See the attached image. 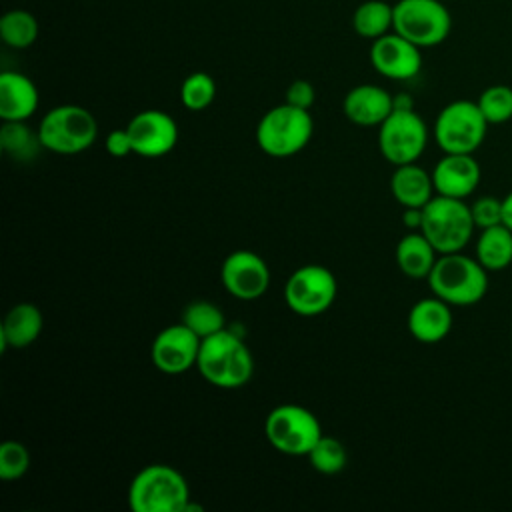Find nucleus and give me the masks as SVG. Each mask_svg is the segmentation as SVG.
<instances>
[{"label":"nucleus","instance_id":"obj_1","mask_svg":"<svg viewBox=\"0 0 512 512\" xmlns=\"http://www.w3.org/2000/svg\"><path fill=\"white\" fill-rule=\"evenodd\" d=\"M196 368L208 384L234 390L242 388L252 378L254 358L244 340L224 328L208 338H202Z\"/></svg>","mask_w":512,"mask_h":512},{"label":"nucleus","instance_id":"obj_2","mask_svg":"<svg viewBox=\"0 0 512 512\" xmlns=\"http://www.w3.org/2000/svg\"><path fill=\"white\" fill-rule=\"evenodd\" d=\"M428 286L434 296L442 298L450 306H474L488 292V270L462 252L440 254L432 272L428 274Z\"/></svg>","mask_w":512,"mask_h":512},{"label":"nucleus","instance_id":"obj_3","mask_svg":"<svg viewBox=\"0 0 512 512\" xmlns=\"http://www.w3.org/2000/svg\"><path fill=\"white\" fill-rule=\"evenodd\" d=\"M188 500L186 478L168 464L142 468L128 486V504L134 512H184Z\"/></svg>","mask_w":512,"mask_h":512},{"label":"nucleus","instance_id":"obj_4","mask_svg":"<svg viewBox=\"0 0 512 512\" xmlns=\"http://www.w3.org/2000/svg\"><path fill=\"white\" fill-rule=\"evenodd\" d=\"M314 120L308 110L288 102L270 108L256 126V142L272 158H288L304 150L312 138Z\"/></svg>","mask_w":512,"mask_h":512},{"label":"nucleus","instance_id":"obj_5","mask_svg":"<svg viewBox=\"0 0 512 512\" xmlns=\"http://www.w3.org/2000/svg\"><path fill=\"white\" fill-rule=\"evenodd\" d=\"M474 230L470 204L460 198L434 194L424 206L420 232L430 240L438 254L462 252L472 240Z\"/></svg>","mask_w":512,"mask_h":512},{"label":"nucleus","instance_id":"obj_6","mask_svg":"<svg viewBox=\"0 0 512 512\" xmlns=\"http://www.w3.org/2000/svg\"><path fill=\"white\" fill-rule=\"evenodd\" d=\"M38 136L42 146L54 154H78L96 142L98 122L84 106L60 104L42 116Z\"/></svg>","mask_w":512,"mask_h":512},{"label":"nucleus","instance_id":"obj_7","mask_svg":"<svg viewBox=\"0 0 512 512\" xmlns=\"http://www.w3.org/2000/svg\"><path fill=\"white\" fill-rule=\"evenodd\" d=\"M488 120L472 100L446 104L434 122V140L444 154H474L488 132Z\"/></svg>","mask_w":512,"mask_h":512},{"label":"nucleus","instance_id":"obj_8","mask_svg":"<svg viewBox=\"0 0 512 512\" xmlns=\"http://www.w3.org/2000/svg\"><path fill=\"white\" fill-rule=\"evenodd\" d=\"M322 434L320 420L300 404H280L264 420L268 444L286 456H308Z\"/></svg>","mask_w":512,"mask_h":512},{"label":"nucleus","instance_id":"obj_9","mask_svg":"<svg viewBox=\"0 0 512 512\" xmlns=\"http://www.w3.org/2000/svg\"><path fill=\"white\" fill-rule=\"evenodd\" d=\"M452 28V16L440 0H398L394 4V32L416 44L432 48L442 44Z\"/></svg>","mask_w":512,"mask_h":512},{"label":"nucleus","instance_id":"obj_10","mask_svg":"<svg viewBox=\"0 0 512 512\" xmlns=\"http://www.w3.org/2000/svg\"><path fill=\"white\" fill-rule=\"evenodd\" d=\"M428 144V126L416 110H392L378 126L380 154L394 166L416 162Z\"/></svg>","mask_w":512,"mask_h":512},{"label":"nucleus","instance_id":"obj_11","mask_svg":"<svg viewBox=\"0 0 512 512\" xmlns=\"http://www.w3.org/2000/svg\"><path fill=\"white\" fill-rule=\"evenodd\" d=\"M336 294V276L320 264L296 268L284 284V302L300 316H318L326 312L334 304Z\"/></svg>","mask_w":512,"mask_h":512},{"label":"nucleus","instance_id":"obj_12","mask_svg":"<svg viewBox=\"0 0 512 512\" xmlns=\"http://www.w3.org/2000/svg\"><path fill=\"white\" fill-rule=\"evenodd\" d=\"M202 338L186 324H172L160 330L152 342L150 358L156 370L168 376L188 372L198 362Z\"/></svg>","mask_w":512,"mask_h":512},{"label":"nucleus","instance_id":"obj_13","mask_svg":"<svg viewBox=\"0 0 512 512\" xmlns=\"http://www.w3.org/2000/svg\"><path fill=\"white\" fill-rule=\"evenodd\" d=\"M220 280L228 294L238 300H256L270 286V268L252 250L230 252L220 268Z\"/></svg>","mask_w":512,"mask_h":512},{"label":"nucleus","instance_id":"obj_14","mask_svg":"<svg viewBox=\"0 0 512 512\" xmlns=\"http://www.w3.org/2000/svg\"><path fill=\"white\" fill-rule=\"evenodd\" d=\"M134 154L158 158L168 154L178 142L176 120L162 110H142L126 126Z\"/></svg>","mask_w":512,"mask_h":512},{"label":"nucleus","instance_id":"obj_15","mask_svg":"<svg viewBox=\"0 0 512 512\" xmlns=\"http://www.w3.org/2000/svg\"><path fill=\"white\" fill-rule=\"evenodd\" d=\"M422 48L400 36L398 32H388L370 46V62L374 70L390 80H410L422 68Z\"/></svg>","mask_w":512,"mask_h":512},{"label":"nucleus","instance_id":"obj_16","mask_svg":"<svg viewBox=\"0 0 512 512\" xmlns=\"http://www.w3.org/2000/svg\"><path fill=\"white\" fill-rule=\"evenodd\" d=\"M482 170L474 154H444L434 170L432 182L440 196L466 200L480 184Z\"/></svg>","mask_w":512,"mask_h":512},{"label":"nucleus","instance_id":"obj_17","mask_svg":"<svg viewBox=\"0 0 512 512\" xmlns=\"http://www.w3.org/2000/svg\"><path fill=\"white\" fill-rule=\"evenodd\" d=\"M394 110V96L378 84H358L344 96L342 112L356 126H380Z\"/></svg>","mask_w":512,"mask_h":512},{"label":"nucleus","instance_id":"obj_18","mask_svg":"<svg viewBox=\"0 0 512 512\" xmlns=\"http://www.w3.org/2000/svg\"><path fill=\"white\" fill-rule=\"evenodd\" d=\"M452 306L438 296L418 300L408 312V332L422 344L442 342L452 330Z\"/></svg>","mask_w":512,"mask_h":512},{"label":"nucleus","instance_id":"obj_19","mask_svg":"<svg viewBox=\"0 0 512 512\" xmlns=\"http://www.w3.org/2000/svg\"><path fill=\"white\" fill-rule=\"evenodd\" d=\"M40 104L36 84L22 72L6 70L0 74V118L28 120Z\"/></svg>","mask_w":512,"mask_h":512},{"label":"nucleus","instance_id":"obj_20","mask_svg":"<svg viewBox=\"0 0 512 512\" xmlns=\"http://www.w3.org/2000/svg\"><path fill=\"white\" fill-rule=\"evenodd\" d=\"M390 192L402 208H424L436 194L432 174L416 162L396 166L390 178Z\"/></svg>","mask_w":512,"mask_h":512},{"label":"nucleus","instance_id":"obj_21","mask_svg":"<svg viewBox=\"0 0 512 512\" xmlns=\"http://www.w3.org/2000/svg\"><path fill=\"white\" fill-rule=\"evenodd\" d=\"M44 326L42 312L32 302H20L8 310L0 326L2 350L26 348L38 340Z\"/></svg>","mask_w":512,"mask_h":512},{"label":"nucleus","instance_id":"obj_22","mask_svg":"<svg viewBox=\"0 0 512 512\" xmlns=\"http://www.w3.org/2000/svg\"><path fill=\"white\" fill-rule=\"evenodd\" d=\"M438 256V250L420 230H408L396 244V264L404 276L414 280H426Z\"/></svg>","mask_w":512,"mask_h":512},{"label":"nucleus","instance_id":"obj_23","mask_svg":"<svg viewBox=\"0 0 512 512\" xmlns=\"http://www.w3.org/2000/svg\"><path fill=\"white\" fill-rule=\"evenodd\" d=\"M476 260L488 272L508 268L512 264V230L504 224L480 230L476 240Z\"/></svg>","mask_w":512,"mask_h":512},{"label":"nucleus","instance_id":"obj_24","mask_svg":"<svg viewBox=\"0 0 512 512\" xmlns=\"http://www.w3.org/2000/svg\"><path fill=\"white\" fill-rule=\"evenodd\" d=\"M352 28L360 38L376 40L394 28V6L384 0H364L352 12Z\"/></svg>","mask_w":512,"mask_h":512},{"label":"nucleus","instance_id":"obj_25","mask_svg":"<svg viewBox=\"0 0 512 512\" xmlns=\"http://www.w3.org/2000/svg\"><path fill=\"white\" fill-rule=\"evenodd\" d=\"M0 148L16 162H28L38 156L42 142L38 130L34 132L26 120H4L0 128Z\"/></svg>","mask_w":512,"mask_h":512},{"label":"nucleus","instance_id":"obj_26","mask_svg":"<svg viewBox=\"0 0 512 512\" xmlns=\"http://www.w3.org/2000/svg\"><path fill=\"white\" fill-rule=\"evenodd\" d=\"M0 38L6 46L24 50L32 46L38 38V20L32 12L24 8H14L0 18Z\"/></svg>","mask_w":512,"mask_h":512},{"label":"nucleus","instance_id":"obj_27","mask_svg":"<svg viewBox=\"0 0 512 512\" xmlns=\"http://www.w3.org/2000/svg\"><path fill=\"white\" fill-rule=\"evenodd\" d=\"M182 324H186L200 338H208L226 328V316L214 302L194 300L184 308Z\"/></svg>","mask_w":512,"mask_h":512},{"label":"nucleus","instance_id":"obj_28","mask_svg":"<svg viewBox=\"0 0 512 512\" xmlns=\"http://www.w3.org/2000/svg\"><path fill=\"white\" fill-rule=\"evenodd\" d=\"M308 460L312 468L320 474H338L346 468L348 454L340 440L322 434L314 448L308 452Z\"/></svg>","mask_w":512,"mask_h":512},{"label":"nucleus","instance_id":"obj_29","mask_svg":"<svg viewBox=\"0 0 512 512\" xmlns=\"http://www.w3.org/2000/svg\"><path fill=\"white\" fill-rule=\"evenodd\" d=\"M214 96H216V84H214V78L206 72L188 74L180 86L182 106L192 112L206 110L214 102Z\"/></svg>","mask_w":512,"mask_h":512},{"label":"nucleus","instance_id":"obj_30","mask_svg":"<svg viewBox=\"0 0 512 512\" xmlns=\"http://www.w3.org/2000/svg\"><path fill=\"white\" fill-rule=\"evenodd\" d=\"M476 102L488 124H504L512 118V88L506 84L488 86Z\"/></svg>","mask_w":512,"mask_h":512},{"label":"nucleus","instance_id":"obj_31","mask_svg":"<svg viewBox=\"0 0 512 512\" xmlns=\"http://www.w3.org/2000/svg\"><path fill=\"white\" fill-rule=\"evenodd\" d=\"M30 468V452L18 440H6L0 446V478L6 482L20 480Z\"/></svg>","mask_w":512,"mask_h":512},{"label":"nucleus","instance_id":"obj_32","mask_svg":"<svg viewBox=\"0 0 512 512\" xmlns=\"http://www.w3.org/2000/svg\"><path fill=\"white\" fill-rule=\"evenodd\" d=\"M472 220L478 230L502 224V198L480 196L470 204Z\"/></svg>","mask_w":512,"mask_h":512},{"label":"nucleus","instance_id":"obj_33","mask_svg":"<svg viewBox=\"0 0 512 512\" xmlns=\"http://www.w3.org/2000/svg\"><path fill=\"white\" fill-rule=\"evenodd\" d=\"M314 100H316V90L308 80H294L284 94V102L302 110H310Z\"/></svg>","mask_w":512,"mask_h":512},{"label":"nucleus","instance_id":"obj_34","mask_svg":"<svg viewBox=\"0 0 512 512\" xmlns=\"http://www.w3.org/2000/svg\"><path fill=\"white\" fill-rule=\"evenodd\" d=\"M104 148L110 156H116V158H124L128 154L134 152L132 148V140H130V134L126 128L122 130H114L106 136V142H104Z\"/></svg>","mask_w":512,"mask_h":512},{"label":"nucleus","instance_id":"obj_35","mask_svg":"<svg viewBox=\"0 0 512 512\" xmlns=\"http://www.w3.org/2000/svg\"><path fill=\"white\" fill-rule=\"evenodd\" d=\"M424 218V208H404L402 210V224L408 230H420Z\"/></svg>","mask_w":512,"mask_h":512},{"label":"nucleus","instance_id":"obj_36","mask_svg":"<svg viewBox=\"0 0 512 512\" xmlns=\"http://www.w3.org/2000/svg\"><path fill=\"white\" fill-rule=\"evenodd\" d=\"M502 224L512 230V190L502 198Z\"/></svg>","mask_w":512,"mask_h":512},{"label":"nucleus","instance_id":"obj_37","mask_svg":"<svg viewBox=\"0 0 512 512\" xmlns=\"http://www.w3.org/2000/svg\"><path fill=\"white\" fill-rule=\"evenodd\" d=\"M394 110H414V102H412L410 94H406V92L394 94Z\"/></svg>","mask_w":512,"mask_h":512}]
</instances>
